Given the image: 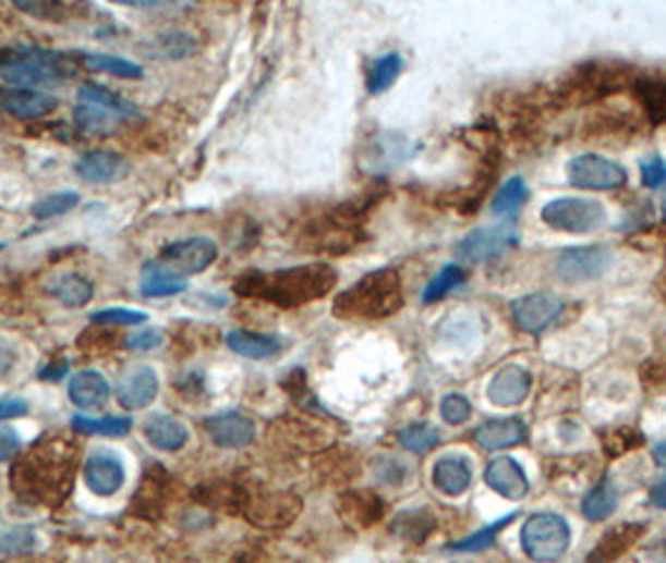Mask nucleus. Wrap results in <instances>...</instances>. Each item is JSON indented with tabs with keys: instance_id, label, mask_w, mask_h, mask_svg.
Instances as JSON below:
<instances>
[{
	"instance_id": "obj_1",
	"label": "nucleus",
	"mask_w": 666,
	"mask_h": 563,
	"mask_svg": "<svg viewBox=\"0 0 666 563\" xmlns=\"http://www.w3.org/2000/svg\"><path fill=\"white\" fill-rule=\"evenodd\" d=\"M78 470V449L65 439H46L33 446L11 470L15 499L28 506H61Z\"/></svg>"
},
{
	"instance_id": "obj_2",
	"label": "nucleus",
	"mask_w": 666,
	"mask_h": 563,
	"mask_svg": "<svg viewBox=\"0 0 666 563\" xmlns=\"http://www.w3.org/2000/svg\"><path fill=\"white\" fill-rule=\"evenodd\" d=\"M339 283L331 264H303L278 271H249L235 279L233 291L243 298H261L281 308H296L326 298Z\"/></svg>"
},
{
	"instance_id": "obj_3",
	"label": "nucleus",
	"mask_w": 666,
	"mask_h": 563,
	"mask_svg": "<svg viewBox=\"0 0 666 563\" xmlns=\"http://www.w3.org/2000/svg\"><path fill=\"white\" fill-rule=\"evenodd\" d=\"M378 198L349 200L314 218H306L299 225L296 246L316 254H346L364 241V223L368 208L376 206Z\"/></svg>"
},
{
	"instance_id": "obj_4",
	"label": "nucleus",
	"mask_w": 666,
	"mask_h": 563,
	"mask_svg": "<svg viewBox=\"0 0 666 563\" xmlns=\"http://www.w3.org/2000/svg\"><path fill=\"white\" fill-rule=\"evenodd\" d=\"M403 306V283L396 268H382L359 279L351 289L339 293L334 316L343 321H382L399 314Z\"/></svg>"
},
{
	"instance_id": "obj_5",
	"label": "nucleus",
	"mask_w": 666,
	"mask_h": 563,
	"mask_svg": "<svg viewBox=\"0 0 666 563\" xmlns=\"http://www.w3.org/2000/svg\"><path fill=\"white\" fill-rule=\"evenodd\" d=\"M75 75V65L69 56L56 50L21 46L0 53V78L19 88H50L63 86Z\"/></svg>"
},
{
	"instance_id": "obj_6",
	"label": "nucleus",
	"mask_w": 666,
	"mask_h": 563,
	"mask_svg": "<svg viewBox=\"0 0 666 563\" xmlns=\"http://www.w3.org/2000/svg\"><path fill=\"white\" fill-rule=\"evenodd\" d=\"M637 81V71L627 63H609V61H589L577 65L561 86L556 88V100L561 106H579L594 103V100L609 98L623 88H631Z\"/></svg>"
},
{
	"instance_id": "obj_7",
	"label": "nucleus",
	"mask_w": 666,
	"mask_h": 563,
	"mask_svg": "<svg viewBox=\"0 0 666 563\" xmlns=\"http://www.w3.org/2000/svg\"><path fill=\"white\" fill-rule=\"evenodd\" d=\"M571 543V528L559 514H534L521 528V546L526 556L538 563L559 561Z\"/></svg>"
},
{
	"instance_id": "obj_8",
	"label": "nucleus",
	"mask_w": 666,
	"mask_h": 563,
	"mask_svg": "<svg viewBox=\"0 0 666 563\" xmlns=\"http://www.w3.org/2000/svg\"><path fill=\"white\" fill-rule=\"evenodd\" d=\"M542 221L554 231L586 235L606 223V208L594 198H554L542 208Z\"/></svg>"
},
{
	"instance_id": "obj_9",
	"label": "nucleus",
	"mask_w": 666,
	"mask_h": 563,
	"mask_svg": "<svg viewBox=\"0 0 666 563\" xmlns=\"http://www.w3.org/2000/svg\"><path fill=\"white\" fill-rule=\"evenodd\" d=\"M569 183L586 191H614L629 181L627 168L598 154H581L569 161Z\"/></svg>"
},
{
	"instance_id": "obj_10",
	"label": "nucleus",
	"mask_w": 666,
	"mask_h": 563,
	"mask_svg": "<svg viewBox=\"0 0 666 563\" xmlns=\"http://www.w3.org/2000/svg\"><path fill=\"white\" fill-rule=\"evenodd\" d=\"M614 264V254L606 246H579L561 250L556 258V276L564 283H589L602 279Z\"/></svg>"
},
{
	"instance_id": "obj_11",
	"label": "nucleus",
	"mask_w": 666,
	"mask_h": 563,
	"mask_svg": "<svg viewBox=\"0 0 666 563\" xmlns=\"http://www.w3.org/2000/svg\"><path fill=\"white\" fill-rule=\"evenodd\" d=\"M519 243V233L511 223L488 225V229L471 231L457 246V256L467 264H484V260L501 258Z\"/></svg>"
},
{
	"instance_id": "obj_12",
	"label": "nucleus",
	"mask_w": 666,
	"mask_h": 563,
	"mask_svg": "<svg viewBox=\"0 0 666 563\" xmlns=\"http://www.w3.org/2000/svg\"><path fill=\"white\" fill-rule=\"evenodd\" d=\"M218 258V243L206 238V235H193V238L173 241L161 250V260L171 266L181 276L204 273L206 268Z\"/></svg>"
},
{
	"instance_id": "obj_13",
	"label": "nucleus",
	"mask_w": 666,
	"mask_h": 563,
	"mask_svg": "<svg viewBox=\"0 0 666 563\" xmlns=\"http://www.w3.org/2000/svg\"><path fill=\"white\" fill-rule=\"evenodd\" d=\"M75 175L83 183H90V186H108V183H118L129 175L131 166L121 154L106 148H96L83 154L78 161L73 166Z\"/></svg>"
},
{
	"instance_id": "obj_14",
	"label": "nucleus",
	"mask_w": 666,
	"mask_h": 563,
	"mask_svg": "<svg viewBox=\"0 0 666 563\" xmlns=\"http://www.w3.org/2000/svg\"><path fill=\"white\" fill-rule=\"evenodd\" d=\"M561 310H564L561 298L554 296V293H529V296L513 301L511 306L513 321H517L519 329L526 333L544 331L546 326L559 318Z\"/></svg>"
},
{
	"instance_id": "obj_15",
	"label": "nucleus",
	"mask_w": 666,
	"mask_h": 563,
	"mask_svg": "<svg viewBox=\"0 0 666 563\" xmlns=\"http://www.w3.org/2000/svg\"><path fill=\"white\" fill-rule=\"evenodd\" d=\"M58 108V98L36 88L5 86L0 88V111L21 118V121H38Z\"/></svg>"
},
{
	"instance_id": "obj_16",
	"label": "nucleus",
	"mask_w": 666,
	"mask_h": 563,
	"mask_svg": "<svg viewBox=\"0 0 666 563\" xmlns=\"http://www.w3.org/2000/svg\"><path fill=\"white\" fill-rule=\"evenodd\" d=\"M243 514L256 526H286L301 514V499L291 493H261L246 499Z\"/></svg>"
},
{
	"instance_id": "obj_17",
	"label": "nucleus",
	"mask_w": 666,
	"mask_h": 563,
	"mask_svg": "<svg viewBox=\"0 0 666 563\" xmlns=\"http://www.w3.org/2000/svg\"><path fill=\"white\" fill-rule=\"evenodd\" d=\"M118 403L129 411L146 408L158 396V374L150 366H136L121 376L116 385Z\"/></svg>"
},
{
	"instance_id": "obj_18",
	"label": "nucleus",
	"mask_w": 666,
	"mask_h": 563,
	"mask_svg": "<svg viewBox=\"0 0 666 563\" xmlns=\"http://www.w3.org/2000/svg\"><path fill=\"white\" fill-rule=\"evenodd\" d=\"M644 534H646V524H639V521L614 526L609 534H604L602 539H598L594 551L586 556V563H617L623 553H629L639 541H642Z\"/></svg>"
},
{
	"instance_id": "obj_19",
	"label": "nucleus",
	"mask_w": 666,
	"mask_h": 563,
	"mask_svg": "<svg viewBox=\"0 0 666 563\" xmlns=\"http://www.w3.org/2000/svg\"><path fill=\"white\" fill-rule=\"evenodd\" d=\"M83 481L96 495H113L125 484L123 464L111 453H93L83 466Z\"/></svg>"
},
{
	"instance_id": "obj_20",
	"label": "nucleus",
	"mask_w": 666,
	"mask_h": 563,
	"mask_svg": "<svg viewBox=\"0 0 666 563\" xmlns=\"http://www.w3.org/2000/svg\"><path fill=\"white\" fill-rule=\"evenodd\" d=\"M531 393V374L521 366H506L488 383V401L494 406L509 408L524 403Z\"/></svg>"
},
{
	"instance_id": "obj_21",
	"label": "nucleus",
	"mask_w": 666,
	"mask_h": 563,
	"mask_svg": "<svg viewBox=\"0 0 666 563\" xmlns=\"http://www.w3.org/2000/svg\"><path fill=\"white\" fill-rule=\"evenodd\" d=\"M484 478H486L488 489L504 495V499L517 501V499H524V495L529 493L526 470L521 468L519 461H513L509 456L494 458L492 464H488Z\"/></svg>"
},
{
	"instance_id": "obj_22",
	"label": "nucleus",
	"mask_w": 666,
	"mask_h": 563,
	"mask_svg": "<svg viewBox=\"0 0 666 563\" xmlns=\"http://www.w3.org/2000/svg\"><path fill=\"white\" fill-rule=\"evenodd\" d=\"M206 428L216 446L221 449H243L256 439V426H253L251 418L239 414V411L208 418Z\"/></svg>"
},
{
	"instance_id": "obj_23",
	"label": "nucleus",
	"mask_w": 666,
	"mask_h": 563,
	"mask_svg": "<svg viewBox=\"0 0 666 563\" xmlns=\"http://www.w3.org/2000/svg\"><path fill=\"white\" fill-rule=\"evenodd\" d=\"M526 436L529 428L521 418H496V421H488L476 428L474 441L484 451H504L524 443Z\"/></svg>"
},
{
	"instance_id": "obj_24",
	"label": "nucleus",
	"mask_w": 666,
	"mask_h": 563,
	"mask_svg": "<svg viewBox=\"0 0 666 563\" xmlns=\"http://www.w3.org/2000/svg\"><path fill=\"white\" fill-rule=\"evenodd\" d=\"M384 501L374 491H346L339 495V514L353 526H374L384 518Z\"/></svg>"
},
{
	"instance_id": "obj_25",
	"label": "nucleus",
	"mask_w": 666,
	"mask_h": 563,
	"mask_svg": "<svg viewBox=\"0 0 666 563\" xmlns=\"http://www.w3.org/2000/svg\"><path fill=\"white\" fill-rule=\"evenodd\" d=\"M189 289V281L179 271H173L171 266H166L164 260H148L141 268V293L148 298H166V296H179Z\"/></svg>"
},
{
	"instance_id": "obj_26",
	"label": "nucleus",
	"mask_w": 666,
	"mask_h": 563,
	"mask_svg": "<svg viewBox=\"0 0 666 563\" xmlns=\"http://www.w3.org/2000/svg\"><path fill=\"white\" fill-rule=\"evenodd\" d=\"M143 436H146L150 446H156L158 451H181L185 443H189V428H185L179 418L156 414L150 416L146 424H143Z\"/></svg>"
},
{
	"instance_id": "obj_27",
	"label": "nucleus",
	"mask_w": 666,
	"mask_h": 563,
	"mask_svg": "<svg viewBox=\"0 0 666 563\" xmlns=\"http://www.w3.org/2000/svg\"><path fill=\"white\" fill-rule=\"evenodd\" d=\"M69 396L78 408H100L106 406L108 396H111V385H108L106 376L98 371H81L71 378Z\"/></svg>"
},
{
	"instance_id": "obj_28",
	"label": "nucleus",
	"mask_w": 666,
	"mask_h": 563,
	"mask_svg": "<svg viewBox=\"0 0 666 563\" xmlns=\"http://www.w3.org/2000/svg\"><path fill=\"white\" fill-rule=\"evenodd\" d=\"M411 154H414V146H411L407 138L399 136V133H384L382 138L371 143V154L366 158V163L371 171H389V168L411 158Z\"/></svg>"
},
{
	"instance_id": "obj_29",
	"label": "nucleus",
	"mask_w": 666,
	"mask_h": 563,
	"mask_svg": "<svg viewBox=\"0 0 666 563\" xmlns=\"http://www.w3.org/2000/svg\"><path fill=\"white\" fill-rule=\"evenodd\" d=\"M226 346H229L233 353H239V356H243V358L261 360V358L276 356V353L283 348V343H281V339H278V335L235 329V331L226 335Z\"/></svg>"
},
{
	"instance_id": "obj_30",
	"label": "nucleus",
	"mask_w": 666,
	"mask_h": 563,
	"mask_svg": "<svg viewBox=\"0 0 666 563\" xmlns=\"http://www.w3.org/2000/svg\"><path fill=\"white\" fill-rule=\"evenodd\" d=\"M432 481L446 495H461L471 486V466L461 456H446L436 461L432 470Z\"/></svg>"
},
{
	"instance_id": "obj_31",
	"label": "nucleus",
	"mask_w": 666,
	"mask_h": 563,
	"mask_svg": "<svg viewBox=\"0 0 666 563\" xmlns=\"http://www.w3.org/2000/svg\"><path fill=\"white\" fill-rule=\"evenodd\" d=\"M75 125H78V131L86 133V136H111V133L118 131V125L123 123L121 115H116L113 111H108V108L98 106V103H86V100H81L78 106H75Z\"/></svg>"
},
{
	"instance_id": "obj_32",
	"label": "nucleus",
	"mask_w": 666,
	"mask_h": 563,
	"mask_svg": "<svg viewBox=\"0 0 666 563\" xmlns=\"http://www.w3.org/2000/svg\"><path fill=\"white\" fill-rule=\"evenodd\" d=\"M50 296H56L65 308H83L93 298V283L81 273H61L48 285Z\"/></svg>"
},
{
	"instance_id": "obj_33",
	"label": "nucleus",
	"mask_w": 666,
	"mask_h": 563,
	"mask_svg": "<svg viewBox=\"0 0 666 563\" xmlns=\"http://www.w3.org/2000/svg\"><path fill=\"white\" fill-rule=\"evenodd\" d=\"M634 96L642 100L646 118L652 125H664L666 123V81L664 78H642L637 75V81L631 83Z\"/></svg>"
},
{
	"instance_id": "obj_34",
	"label": "nucleus",
	"mask_w": 666,
	"mask_h": 563,
	"mask_svg": "<svg viewBox=\"0 0 666 563\" xmlns=\"http://www.w3.org/2000/svg\"><path fill=\"white\" fill-rule=\"evenodd\" d=\"M78 98L86 100V103H98V106L108 108V111H113L116 115H121L123 121H138V118H141V111H138L136 103H131L129 98L113 94V90L96 86V83L81 86L78 88Z\"/></svg>"
},
{
	"instance_id": "obj_35",
	"label": "nucleus",
	"mask_w": 666,
	"mask_h": 563,
	"mask_svg": "<svg viewBox=\"0 0 666 563\" xmlns=\"http://www.w3.org/2000/svg\"><path fill=\"white\" fill-rule=\"evenodd\" d=\"M401 69H403V58L399 53H386L382 58H376V61L368 65L366 73L368 94L371 96L386 94V90L396 83V78L401 75Z\"/></svg>"
},
{
	"instance_id": "obj_36",
	"label": "nucleus",
	"mask_w": 666,
	"mask_h": 563,
	"mask_svg": "<svg viewBox=\"0 0 666 563\" xmlns=\"http://www.w3.org/2000/svg\"><path fill=\"white\" fill-rule=\"evenodd\" d=\"M619 506V491L609 478H604L596 489L589 491V495L581 503V514L589 521H606Z\"/></svg>"
},
{
	"instance_id": "obj_37",
	"label": "nucleus",
	"mask_w": 666,
	"mask_h": 563,
	"mask_svg": "<svg viewBox=\"0 0 666 563\" xmlns=\"http://www.w3.org/2000/svg\"><path fill=\"white\" fill-rule=\"evenodd\" d=\"M73 428L86 436H125L131 433L133 421L129 416H104V418H88V416H73Z\"/></svg>"
},
{
	"instance_id": "obj_38",
	"label": "nucleus",
	"mask_w": 666,
	"mask_h": 563,
	"mask_svg": "<svg viewBox=\"0 0 666 563\" xmlns=\"http://www.w3.org/2000/svg\"><path fill=\"white\" fill-rule=\"evenodd\" d=\"M467 283V271L459 264H451L438 271L432 281L426 283L424 289V304H436V301H441L459 289V285Z\"/></svg>"
},
{
	"instance_id": "obj_39",
	"label": "nucleus",
	"mask_w": 666,
	"mask_h": 563,
	"mask_svg": "<svg viewBox=\"0 0 666 563\" xmlns=\"http://www.w3.org/2000/svg\"><path fill=\"white\" fill-rule=\"evenodd\" d=\"M83 61H86V69L116 75V78H143L141 65L129 61V58L108 56V53H86L83 56Z\"/></svg>"
},
{
	"instance_id": "obj_40",
	"label": "nucleus",
	"mask_w": 666,
	"mask_h": 563,
	"mask_svg": "<svg viewBox=\"0 0 666 563\" xmlns=\"http://www.w3.org/2000/svg\"><path fill=\"white\" fill-rule=\"evenodd\" d=\"M529 198V188H526V181L519 179V175H513V179H509L504 183V186L499 188V193L494 196V204H492V211L496 216H517L519 208L526 204Z\"/></svg>"
},
{
	"instance_id": "obj_41",
	"label": "nucleus",
	"mask_w": 666,
	"mask_h": 563,
	"mask_svg": "<svg viewBox=\"0 0 666 563\" xmlns=\"http://www.w3.org/2000/svg\"><path fill=\"white\" fill-rule=\"evenodd\" d=\"M399 443L407 451L424 456V453H432L438 443H441V433H438L436 428L428 424H414V426L401 428Z\"/></svg>"
},
{
	"instance_id": "obj_42",
	"label": "nucleus",
	"mask_w": 666,
	"mask_h": 563,
	"mask_svg": "<svg viewBox=\"0 0 666 563\" xmlns=\"http://www.w3.org/2000/svg\"><path fill=\"white\" fill-rule=\"evenodd\" d=\"M81 204V196L75 191H61V193H50V196L40 198L36 206H33V218H38V221H50V218L65 216L69 211H73L75 206Z\"/></svg>"
},
{
	"instance_id": "obj_43",
	"label": "nucleus",
	"mask_w": 666,
	"mask_h": 563,
	"mask_svg": "<svg viewBox=\"0 0 666 563\" xmlns=\"http://www.w3.org/2000/svg\"><path fill=\"white\" fill-rule=\"evenodd\" d=\"M434 528L436 521L432 514H426V511H409V514L393 521V531L407 541H414V531H419V541H424L432 536Z\"/></svg>"
},
{
	"instance_id": "obj_44",
	"label": "nucleus",
	"mask_w": 666,
	"mask_h": 563,
	"mask_svg": "<svg viewBox=\"0 0 666 563\" xmlns=\"http://www.w3.org/2000/svg\"><path fill=\"white\" fill-rule=\"evenodd\" d=\"M513 518H517V514H509V516H504L499 521H494V524H488L486 528H482V531H476L474 536H469V539H461L457 543H451V551L476 553V551L488 549V546L496 541V536H499V531H504V528L509 526Z\"/></svg>"
},
{
	"instance_id": "obj_45",
	"label": "nucleus",
	"mask_w": 666,
	"mask_h": 563,
	"mask_svg": "<svg viewBox=\"0 0 666 563\" xmlns=\"http://www.w3.org/2000/svg\"><path fill=\"white\" fill-rule=\"evenodd\" d=\"M644 443V439H642V433L637 431V428H627V426H621V428H614V431H609L604 436V453H609V456H621V453H629V451H634V449H639Z\"/></svg>"
},
{
	"instance_id": "obj_46",
	"label": "nucleus",
	"mask_w": 666,
	"mask_h": 563,
	"mask_svg": "<svg viewBox=\"0 0 666 563\" xmlns=\"http://www.w3.org/2000/svg\"><path fill=\"white\" fill-rule=\"evenodd\" d=\"M36 534L31 531V528L19 526L11 528L3 539H0V553H8V556H23V553H31L36 549Z\"/></svg>"
},
{
	"instance_id": "obj_47",
	"label": "nucleus",
	"mask_w": 666,
	"mask_h": 563,
	"mask_svg": "<svg viewBox=\"0 0 666 563\" xmlns=\"http://www.w3.org/2000/svg\"><path fill=\"white\" fill-rule=\"evenodd\" d=\"M96 326H138L148 321V314L143 310H129V308H104L90 316Z\"/></svg>"
},
{
	"instance_id": "obj_48",
	"label": "nucleus",
	"mask_w": 666,
	"mask_h": 563,
	"mask_svg": "<svg viewBox=\"0 0 666 563\" xmlns=\"http://www.w3.org/2000/svg\"><path fill=\"white\" fill-rule=\"evenodd\" d=\"M441 418L451 426H461L471 418V401L461 393H449L441 401Z\"/></svg>"
},
{
	"instance_id": "obj_49",
	"label": "nucleus",
	"mask_w": 666,
	"mask_h": 563,
	"mask_svg": "<svg viewBox=\"0 0 666 563\" xmlns=\"http://www.w3.org/2000/svg\"><path fill=\"white\" fill-rule=\"evenodd\" d=\"M21 8L23 13L33 15V19L40 21H61L65 19V13H69V8L63 3H53V0H44V3H33V0H21V3H15Z\"/></svg>"
},
{
	"instance_id": "obj_50",
	"label": "nucleus",
	"mask_w": 666,
	"mask_h": 563,
	"mask_svg": "<svg viewBox=\"0 0 666 563\" xmlns=\"http://www.w3.org/2000/svg\"><path fill=\"white\" fill-rule=\"evenodd\" d=\"M642 183L646 188H662L666 183V161L659 156L649 158L642 163Z\"/></svg>"
},
{
	"instance_id": "obj_51",
	"label": "nucleus",
	"mask_w": 666,
	"mask_h": 563,
	"mask_svg": "<svg viewBox=\"0 0 666 563\" xmlns=\"http://www.w3.org/2000/svg\"><path fill=\"white\" fill-rule=\"evenodd\" d=\"M23 439L13 426L0 424V461H11L21 453Z\"/></svg>"
},
{
	"instance_id": "obj_52",
	"label": "nucleus",
	"mask_w": 666,
	"mask_h": 563,
	"mask_svg": "<svg viewBox=\"0 0 666 563\" xmlns=\"http://www.w3.org/2000/svg\"><path fill=\"white\" fill-rule=\"evenodd\" d=\"M164 343V333L156 329H143L125 339V346L131 351H156Z\"/></svg>"
},
{
	"instance_id": "obj_53",
	"label": "nucleus",
	"mask_w": 666,
	"mask_h": 563,
	"mask_svg": "<svg viewBox=\"0 0 666 563\" xmlns=\"http://www.w3.org/2000/svg\"><path fill=\"white\" fill-rule=\"evenodd\" d=\"M15 366H19V351L8 341H0V381H3L5 376H11Z\"/></svg>"
},
{
	"instance_id": "obj_54",
	"label": "nucleus",
	"mask_w": 666,
	"mask_h": 563,
	"mask_svg": "<svg viewBox=\"0 0 666 563\" xmlns=\"http://www.w3.org/2000/svg\"><path fill=\"white\" fill-rule=\"evenodd\" d=\"M28 414V403L11 399V401H0V424L11 421V418H19Z\"/></svg>"
},
{
	"instance_id": "obj_55",
	"label": "nucleus",
	"mask_w": 666,
	"mask_h": 563,
	"mask_svg": "<svg viewBox=\"0 0 666 563\" xmlns=\"http://www.w3.org/2000/svg\"><path fill=\"white\" fill-rule=\"evenodd\" d=\"M652 503H654V506H659V509L666 511V481L656 484L652 489Z\"/></svg>"
},
{
	"instance_id": "obj_56",
	"label": "nucleus",
	"mask_w": 666,
	"mask_h": 563,
	"mask_svg": "<svg viewBox=\"0 0 666 563\" xmlns=\"http://www.w3.org/2000/svg\"><path fill=\"white\" fill-rule=\"evenodd\" d=\"M65 371H69V364H53L50 368H46V371H40V378H46V381H56V378L65 376Z\"/></svg>"
},
{
	"instance_id": "obj_57",
	"label": "nucleus",
	"mask_w": 666,
	"mask_h": 563,
	"mask_svg": "<svg viewBox=\"0 0 666 563\" xmlns=\"http://www.w3.org/2000/svg\"><path fill=\"white\" fill-rule=\"evenodd\" d=\"M652 453H654V461H656V464L666 468V441H664V443H656Z\"/></svg>"
},
{
	"instance_id": "obj_58",
	"label": "nucleus",
	"mask_w": 666,
	"mask_h": 563,
	"mask_svg": "<svg viewBox=\"0 0 666 563\" xmlns=\"http://www.w3.org/2000/svg\"><path fill=\"white\" fill-rule=\"evenodd\" d=\"M656 289H659V291H662V296L666 298V276H662V279L656 281Z\"/></svg>"
},
{
	"instance_id": "obj_59",
	"label": "nucleus",
	"mask_w": 666,
	"mask_h": 563,
	"mask_svg": "<svg viewBox=\"0 0 666 563\" xmlns=\"http://www.w3.org/2000/svg\"><path fill=\"white\" fill-rule=\"evenodd\" d=\"M662 216H664V223H666V196L662 200Z\"/></svg>"
}]
</instances>
